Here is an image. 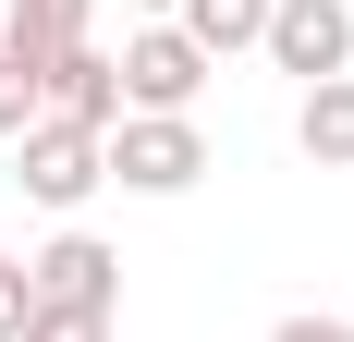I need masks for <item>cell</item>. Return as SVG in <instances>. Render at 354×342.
Returning <instances> with one entry per match:
<instances>
[{
    "instance_id": "obj_13",
    "label": "cell",
    "mask_w": 354,
    "mask_h": 342,
    "mask_svg": "<svg viewBox=\"0 0 354 342\" xmlns=\"http://www.w3.org/2000/svg\"><path fill=\"white\" fill-rule=\"evenodd\" d=\"M269 342H354V318H330V306H293Z\"/></svg>"
},
{
    "instance_id": "obj_5",
    "label": "cell",
    "mask_w": 354,
    "mask_h": 342,
    "mask_svg": "<svg viewBox=\"0 0 354 342\" xmlns=\"http://www.w3.org/2000/svg\"><path fill=\"white\" fill-rule=\"evenodd\" d=\"M25 281H37V306H86V318H122V257H110L98 233H73V220H62V233H49V244L25 257Z\"/></svg>"
},
{
    "instance_id": "obj_7",
    "label": "cell",
    "mask_w": 354,
    "mask_h": 342,
    "mask_svg": "<svg viewBox=\"0 0 354 342\" xmlns=\"http://www.w3.org/2000/svg\"><path fill=\"white\" fill-rule=\"evenodd\" d=\"M293 147H306V171H354V73H318L293 98Z\"/></svg>"
},
{
    "instance_id": "obj_9",
    "label": "cell",
    "mask_w": 354,
    "mask_h": 342,
    "mask_svg": "<svg viewBox=\"0 0 354 342\" xmlns=\"http://www.w3.org/2000/svg\"><path fill=\"white\" fill-rule=\"evenodd\" d=\"M171 25L196 37L208 62H232V49H257V37H269V0H183Z\"/></svg>"
},
{
    "instance_id": "obj_11",
    "label": "cell",
    "mask_w": 354,
    "mask_h": 342,
    "mask_svg": "<svg viewBox=\"0 0 354 342\" xmlns=\"http://www.w3.org/2000/svg\"><path fill=\"white\" fill-rule=\"evenodd\" d=\"M25 342H110V318H86V306H37Z\"/></svg>"
},
{
    "instance_id": "obj_1",
    "label": "cell",
    "mask_w": 354,
    "mask_h": 342,
    "mask_svg": "<svg viewBox=\"0 0 354 342\" xmlns=\"http://www.w3.org/2000/svg\"><path fill=\"white\" fill-rule=\"evenodd\" d=\"M110 183H122V196H196V183H208L196 110H122V123H110Z\"/></svg>"
},
{
    "instance_id": "obj_8",
    "label": "cell",
    "mask_w": 354,
    "mask_h": 342,
    "mask_svg": "<svg viewBox=\"0 0 354 342\" xmlns=\"http://www.w3.org/2000/svg\"><path fill=\"white\" fill-rule=\"evenodd\" d=\"M98 25V0H0V49H12V62H49V49H73V37Z\"/></svg>"
},
{
    "instance_id": "obj_2",
    "label": "cell",
    "mask_w": 354,
    "mask_h": 342,
    "mask_svg": "<svg viewBox=\"0 0 354 342\" xmlns=\"http://www.w3.org/2000/svg\"><path fill=\"white\" fill-rule=\"evenodd\" d=\"M12 183H25L49 220H73V208L110 183V135H86V123H49V110H37L25 135H12Z\"/></svg>"
},
{
    "instance_id": "obj_3",
    "label": "cell",
    "mask_w": 354,
    "mask_h": 342,
    "mask_svg": "<svg viewBox=\"0 0 354 342\" xmlns=\"http://www.w3.org/2000/svg\"><path fill=\"white\" fill-rule=\"evenodd\" d=\"M110 73H122V110H196L220 62H208L183 25H135L122 49H110Z\"/></svg>"
},
{
    "instance_id": "obj_12",
    "label": "cell",
    "mask_w": 354,
    "mask_h": 342,
    "mask_svg": "<svg viewBox=\"0 0 354 342\" xmlns=\"http://www.w3.org/2000/svg\"><path fill=\"white\" fill-rule=\"evenodd\" d=\"M25 318H37V281H25V257H0V342H25Z\"/></svg>"
},
{
    "instance_id": "obj_10",
    "label": "cell",
    "mask_w": 354,
    "mask_h": 342,
    "mask_svg": "<svg viewBox=\"0 0 354 342\" xmlns=\"http://www.w3.org/2000/svg\"><path fill=\"white\" fill-rule=\"evenodd\" d=\"M25 123H37V73H25V62H12V49H0V147L25 135Z\"/></svg>"
},
{
    "instance_id": "obj_4",
    "label": "cell",
    "mask_w": 354,
    "mask_h": 342,
    "mask_svg": "<svg viewBox=\"0 0 354 342\" xmlns=\"http://www.w3.org/2000/svg\"><path fill=\"white\" fill-rule=\"evenodd\" d=\"M269 73L318 86V73H354V0H269Z\"/></svg>"
},
{
    "instance_id": "obj_6",
    "label": "cell",
    "mask_w": 354,
    "mask_h": 342,
    "mask_svg": "<svg viewBox=\"0 0 354 342\" xmlns=\"http://www.w3.org/2000/svg\"><path fill=\"white\" fill-rule=\"evenodd\" d=\"M37 110H49V123H86V135H110V123H122V73H110L98 37H73V49H49V62H37Z\"/></svg>"
}]
</instances>
